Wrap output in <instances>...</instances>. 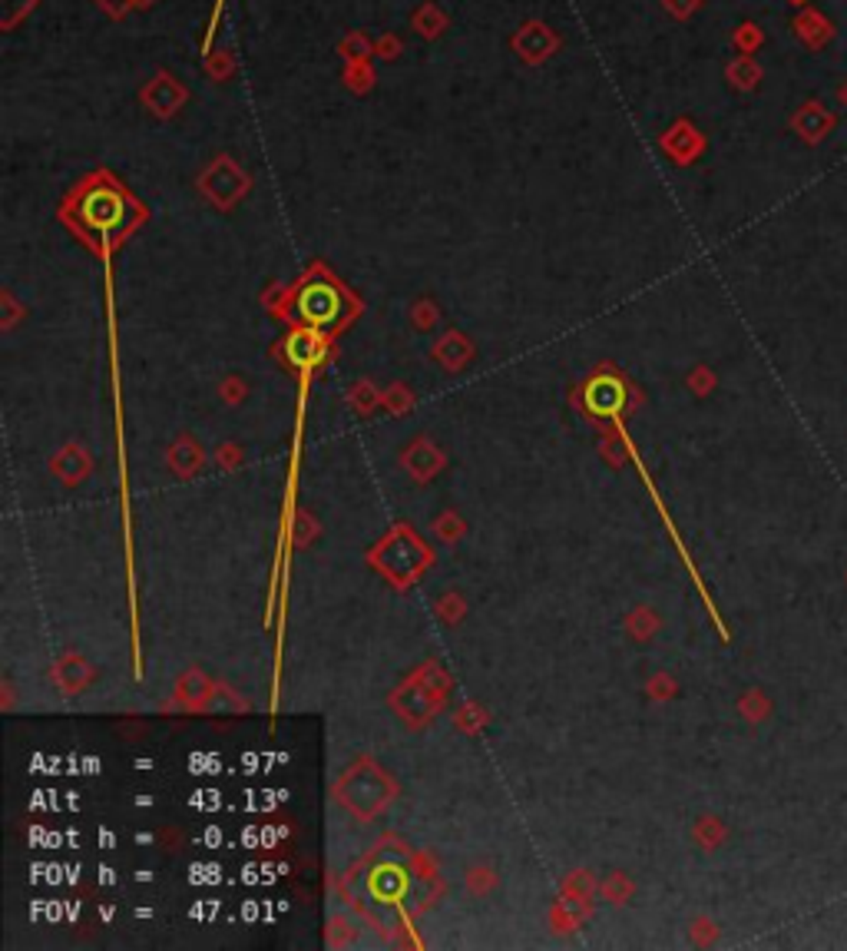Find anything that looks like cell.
<instances>
[{"label":"cell","mask_w":847,"mask_h":951,"mask_svg":"<svg viewBox=\"0 0 847 951\" xmlns=\"http://www.w3.org/2000/svg\"><path fill=\"white\" fill-rule=\"evenodd\" d=\"M302 308L312 322H328L338 312V295L331 289H308L302 295Z\"/></svg>","instance_id":"6da1fadb"},{"label":"cell","mask_w":847,"mask_h":951,"mask_svg":"<svg viewBox=\"0 0 847 951\" xmlns=\"http://www.w3.org/2000/svg\"><path fill=\"white\" fill-rule=\"evenodd\" d=\"M119 196L117 193H110V189H94L90 193V200H86V216L90 219H96V223H113L119 216Z\"/></svg>","instance_id":"7a4b0ae2"}]
</instances>
